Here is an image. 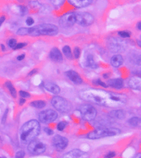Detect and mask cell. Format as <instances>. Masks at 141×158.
<instances>
[{
    "label": "cell",
    "mask_w": 141,
    "mask_h": 158,
    "mask_svg": "<svg viewBox=\"0 0 141 158\" xmlns=\"http://www.w3.org/2000/svg\"><path fill=\"white\" fill-rule=\"evenodd\" d=\"M41 131V126L38 121L30 120L26 122L19 131V139L22 143L29 144L30 142L35 140Z\"/></svg>",
    "instance_id": "1"
},
{
    "label": "cell",
    "mask_w": 141,
    "mask_h": 158,
    "mask_svg": "<svg viewBox=\"0 0 141 158\" xmlns=\"http://www.w3.org/2000/svg\"><path fill=\"white\" fill-rule=\"evenodd\" d=\"M80 95L85 100L90 102L92 103L98 104V105H104L110 98V94L102 92L100 90H84L80 93Z\"/></svg>",
    "instance_id": "2"
},
{
    "label": "cell",
    "mask_w": 141,
    "mask_h": 158,
    "mask_svg": "<svg viewBox=\"0 0 141 158\" xmlns=\"http://www.w3.org/2000/svg\"><path fill=\"white\" fill-rule=\"evenodd\" d=\"M120 129L116 128H99L91 131L87 135V138L90 139H97L104 137L114 136L120 134Z\"/></svg>",
    "instance_id": "3"
},
{
    "label": "cell",
    "mask_w": 141,
    "mask_h": 158,
    "mask_svg": "<svg viewBox=\"0 0 141 158\" xmlns=\"http://www.w3.org/2000/svg\"><path fill=\"white\" fill-rule=\"evenodd\" d=\"M80 112L84 119L86 121L93 120L96 116V109L90 104H84L80 106Z\"/></svg>",
    "instance_id": "4"
},
{
    "label": "cell",
    "mask_w": 141,
    "mask_h": 158,
    "mask_svg": "<svg viewBox=\"0 0 141 158\" xmlns=\"http://www.w3.org/2000/svg\"><path fill=\"white\" fill-rule=\"evenodd\" d=\"M52 104L60 113H67L70 109L68 102L61 97H55L52 99Z\"/></svg>",
    "instance_id": "5"
},
{
    "label": "cell",
    "mask_w": 141,
    "mask_h": 158,
    "mask_svg": "<svg viewBox=\"0 0 141 158\" xmlns=\"http://www.w3.org/2000/svg\"><path fill=\"white\" fill-rule=\"evenodd\" d=\"M76 23L82 26H88L94 22V17L92 15L87 12H80L75 13Z\"/></svg>",
    "instance_id": "6"
},
{
    "label": "cell",
    "mask_w": 141,
    "mask_h": 158,
    "mask_svg": "<svg viewBox=\"0 0 141 158\" xmlns=\"http://www.w3.org/2000/svg\"><path fill=\"white\" fill-rule=\"evenodd\" d=\"M40 35H54L58 33V28L52 24H41L36 26Z\"/></svg>",
    "instance_id": "7"
},
{
    "label": "cell",
    "mask_w": 141,
    "mask_h": 158,
    "mask_svg": "<svg viewBox=\"0 0 141 158\" xmlns=\"http://www.w3.org/2000/svg\"><path fill=\"white\" fill-rule=\"evenodd\" d=\"M39 120L43 123H49L53 122L58 118V113L54 110L48 109L42 111L39 113Z\"/></svg>",
    "instance_id": "8"
},
{
    "label": "cell",
    "mask_w": 141,
    "mask_h": 158,
    "mask_svg": "<svg viewBox=\"0 0 141 158\" xmlns=\"http://www.w3.org/2000/svg\"><path fill=\"white\" fill-rule=\"evenodd\" d=\"M28 151L32 155H41L46 151V145L42 142L33 140L28 145Z\"/></svg>",
    "instance_id": "9"
},
{
    "label": "cell",
    "mask_w": 141,
    "mask_h": 158,
    "mask_svg": "<svg viewBox=\"0 0 141 158\" xmlns=\"http://www.w3.org/2000/svg\"><path fill=\"white\" fill-rule=\"evenodd\" d=\"M52 145L58 151H64L67 148L68 145V140L67 138L61 135H55L52 138Z\"/></svg>",
    "instance_id": "10"
},
{
    "label": "cell",
    "mask_w": 141,
    "mask_h": 158,
    "mask_svg": "<svg viewBox=\"0 0 141 158\" xmlns=\"http://www.w3.org/2000/svg\"><path fill=\"white\" fill-rule=\"evenodd\" d=\"M76 23V16L75 13H68L61 17L60 25L63 27H71Z\"/></svg>",
    "instance_id": "11"
},
{
    "label": "cell",
    "mask_w": 141,
    "mask_h": 158,
    "mask_svg": "<svg viewBox=\"0 0 141 158\" xmlns=\"http://www.w3.org/2000/svg\"><path fill=\"white\" fill-rule=\"evenodd\" d=\"M63 158H89V155H88V153L82 152L81 150L75 149V150L68 152L67 154H65L63 156Z\"/></svg>",
    "instance_id": "12"
},
{
    "label": "cell",
    "mask_w": 141,
    "mask_h": 158,
    "mask_svg": "<svg viewBox=\"0 0 141 158\" xmlns=\"http://www.w3.org/2000/svg\"><path fill=\"white\" fill-rule=\"evenodd\" d=\"M65 74L67 75V77L71 81H73L74 84L76 85H80L82 84L83 82V80L82 78L80 77V75L78 74L77 72H75L74 70H68L67 71Z\"/></svg>",
    "instance_id": "13"
},
{
    "label": "cell",
    "mask_w": 141,
    "mask_h": 158,
    "mask_svg": "<svg viewBox=\"0 0 141 158\" xmlns=\"http://www.w3.org/2000/svg\"><path fill=\"white\" fill-rule=\"evenodd\" d=\"M49 57H50L52 60H53L55 62H61L63 60V55L57 48L52 49L50 54H49Z\"/></svg>",
    "instance_id": "14"
},
{
    "label": "cell",
    "mask_w": 141,
    "mask_h": 158,
    "mask_svg": "<svg viewBox=\"0 0 141 158\" xmlns=\"http://www.w3.org/2000/svg\"><path fill=\"white\" fill-rule=\"evenodd\" d=\"M44 87L49 92L55 94V95H57V94L60 92V88H59V86L57 85L56 84H54V83H52V82H45L44 83Z\"/></svg>",
    "instance_id": "15"
},
{
    "label": "cell",
    "mask_w": 141,
    "mask_h": 158,
    "mask_svg": "<svg viewBox=\"0 0 141 158\" xmlns=\"http://www.w3.org/2000/svg\"><path fill=\"white\" fill-rule=\"evenodd\" d=\"M68 3L76 8H84L90 5L92 3L91 0H69Z\"/></svg>",
    "instance_id": "16"
},
{
    "label": "cell",
    "mask_w": 141,
    "mask_h": 158,
    "mask_svg": "<svg viewBox=\"0 0 141 158\" xmlns=\"http://www.w3.org/2000/svg\"><path fill=\"white\" fill-rule=\"evenodd\" d=\"M107 84L109 86L115 89H121L123 86V81L122 79H112L109 80Z\"/></svg>",
    "instance_id": "17"
},
{
    "label": "cell",
    "mask_w": 141,
    "mask_h": 158,
    "mask_svg": "<svg viewBox=\"0 0 141 158\" xmlns=\"http://www.w3.org/2000/svg\"><path fill=\"white\" fill-rule=\"evenodd\" d=\"M129 86L136 90H140V78L139 77H132L129 80Z\"/></svg>",
    "instance_id": "18"
},
{
    "label": "cell",
    "mask_w": 141,
    "mask_h": 158,
    "mask_svg": "<svg viewBox=\"0 0 141 158\" xmlns=\"http://www.w3.org/2000/svg\"><path fill=\"white\" fill-rule=\"evenodd\" d=\"M122 63H123V58H122L121 55L119 54L114 55L111 59V64L115 68H118L119 66H121L122 64Z\"/></svg>",
    "instance_id": "19"
},
{
    "label": "cell",
    "mask_w": 141,
    "mask_h": 158,
    "mask_svg": "<svg viewBox=\"0 0 141 158\" xmlns=\"http://www.w3.org/2000/svg\"><path fill=\"white\" fill-rule=\"evenodd\" d=\"M85 64L88 67H90V68L95 69L97 68L98 67V64H96V60L94 59V57L92 55L89 54L86 57V59H85Z\"/></svg>",
    "instance_id": "20"
},
{
    "label": "cell",
    "mask_w": 141,
    "mask_h": 158,
    "mask_svg": "<svg viewBox=\"0 0 141 158\" xmlns=\"http://www.w3.org/2000/svg\"><path fill=\"white\" fill-rule=\"evenodd\" d=\"M5 85H6V87L8 88L10 93L11 94V96L15 98L16 95H17V91H16L15 88L14 87V85H12V83H11V82H6V83H5Z\"/></svg>",
    "instance_id": "21"
},
{
    "label": "cell",
    "mask_w": 141,
    "mask_h": 158,
    "mask_svg": "<svg viewBox=\"0 0 141 158\" xmlns=\"http://www.w3.org/2000/svg\"><path fill=\"white\" fill-rule=\"evenodd\" d=\"M31 106L36 107V108H43L46 106V102L44 101L38 100V101H34L31 102Z\"/></svg>",
    "instance_id": "22"
},
{
    "label": "cell",
    "mask_w": 141,
    "mask_h": 158,
    "mask_svg": "<svg viewBox=\"0 0 141 158\" xmlns=\"http://www.w3.org/2000/svg\"><path fill=\"white\" fill-rule=\"evenodd\" d=\"M110 114H111V116H112L113 118H116L122 119V118H124V113H122V111H119V110H114Z\"/></svg>",
    "instance_id": "23"
},
{
    "label": "cell",
    "mask_w": 141,
    "mask_h": 158,
    "mask_svg": "<svg viewBox=\"0 0 141 158\" xmlns=\"http://www.w3.org/2000/svg\"><path fill=\"white\" fill-rule=\"evenodd\" d=\"M63 52L64 54L65 55V57H67L68 58H72V51H71V48L68 47V46H65L63 48Z\"/></svg>",
    "instance_id": "24"
},
{
    "label": "cell",
    "mask_w": 141,
    "mask_h": 158,
    "mask_svg": "<svg viewBox=\"0 0 141 158\" xmlns=\"http://www.w3.org/2000/svg\"><path fill=\"white\" fill-rule=\"evenodd\" d=\"M140 122V119L138 117H134V118H132L128 120V123L130 124L131 126H137Z\"/></svg>",
    "instance_id": "25"
},
{
    "label": "cell",
    "mask_w": 141,
    "mask_h": 158,
    "mask_svg": "<svg viewBox=\"0 0 141 158\" xmlns=\"http://www.w3.org/2000/svg\"><path fill=\"white\" fill-rule=\"evenodd\" d=\"M18 35H29V28H20L17 31Z\"/></svg>",
    "instance_id": "26"
},
{
    "label": "cell",
    "mask_w": 141,
    "mask_h": 158,
    "mask_svg": "<svg viewBox=\"0 0 141 158\" xmlns=\"http://www.w3.org/2000/svg\"><path fill=\"white\" fill-rule=\"evenodd\" d=\"M8 45H9V47L10 48H14L15 49V48L16 47V45H17V42H16L15 39H10V40H9V42H8Z\"/></svg>",
    "instance_id": "27"
},
{
    "label": "cell",
    "mask_w": 141,
    "mask_h": 158,
    "mask_svg": "<svg viewBox=\"0 0 141 158\" xmlns=\"http://www.w3.org/2000/svg\"><path fill=\"white\" fill-rule=\"evenodd\" d=\"M19 96H20V97L21 98H29L30 97H31V95H30L28 92H26V91H24V90H20L19 92Z\"/></svg>",
    "instance_id": "28"
},
{
    "label": "cell",
    "mask_w": 141,
    "mask_h": 158,
    "mask_svg": "<svg viewBox=\"0 0 141 158\" xmlns=\"http://www.w3.org/2000/svg\"><path fill=\"white\" fill-rule=\"evenodd\" d=\"M118 35L120 36H122V37H124V38H128L130 36V33L128 32V31H119Z\"/></svg>",
    "instance_id": "29"
},
{
    "label": "cell",
    "mask_w": 141,
    "mask_h": 158,
    "mask_svg": "<svg viewBox=\"0 0 141 158\" xmlns=\"http://www.w3.org/2000/svg\"><path fill=\"white\" fill-rule=\"evenodd\" d=\"M65 127H66V123H64V122H60L57 126V128L59 131H63Z\"/></svg>",
    "instance_id": "30"
},
{
    "label": "cell",
    "mask_w": 141,
    "mask_h": 158,
    "mask_svg": "<svg viewBox=\"0 0 141 158\" xmlns=\"http://www.w3.org/2000/svg\"><path fill=\"white\" fill-rule=\"evenodd\" d=\"M94 83L96 85H102V87H107V85L106 83H104L102 81H100V80H96V81H94Z\"/></svg>",
    "instance_id": "31"
},
{
    "label": "cell",
    "mask_w": 141,
    "mask_h": 158,
    "mask_svg": "<svg viewBox=\"0 0 141 158\" xmlns=\"http://www.w3.org/2000/svg\"><path fill=\"white\" fill-rule=\"evenodd\" d=\"M74 58H79L80 55V49L79 48H75L74 50Z\"/></svg>",
    "instance_id": "32"
},
{
    "label": "cell",
    "mask_w": 141,
    "mask_h": 158,
    "mask_svg": "<svg viewBox=\"0 0 141 158\" xmlns=\"http://www.w3.org/2000/svg\"><path fill=\"white\" fill-rule=\"evenodd\" d=\"M25 157V152L23 151H19L16 153L15 158H24Z\"/></svg>",
    "instance_id": "33"
},
{
    "label": "cell",
    "mask_w": 141,
    "mask_h": 158,
    "mask_svg": "<svg viewBox=\"0 0 141 158\" xmlns=\"http://www.w3.org/2000/svg\"><path fill=\"white\" fill-rule=\"evenodd\" d=\"M116 156L115 152H109L106 155L104 156V158H113Z\"/></svg>",
    "instance_id": "34"
},
{
    "label": "cell",
    "mask_w": 141,
    "mask_h": 158,
    "mask_svg": "<svg viewBox=\"0 0 141 158\" xmlns=\"http://www.w3.org/2000/svg\"><path fill=\"white\" fill-rule=\"evenodd\" d=\"M25 46H26V42H20V43H17V45H16V47L15 48V50H17V49L22 48L23 47H25Z\"/></svg>",
    "instance_id": "35"
},
{
    "label": "cell",
    "mask_w": 141,
    "mask_h": 158,
    "mask_svg": "<svg viewBox=\"0 0 141 158\" xmlns=\"http://www.w3.org/2000/svg\"><path fill=\"white\" fill-rule=\"evenodd\" d=\"M33 23H34V19H32L31 17H28L26 19V24L28 26H31V25H33Z\"/></svg>",
    "instance_id": "36"
},
{
    "label": "cell",
    "mask_w": 141,
    "mask_h": 158,
    "mask_svg": "<svg viewBox=\"0 0 141 158\" xmlns=\"http://www.w3.org/2000/svg\"><path fill=\"white\" fill-rule=\"evenodd\" d=\"M45 131H46V133L48 134V135H52V134L53 133L51 129H48V128H45Z\"/></svg>",
    "instance_id": "37"
},
{
    "label": "cell",
    "mask_w": 141,
    "mask_h": 158,
    "mask_svg": "<svg viewBox=\"0 0 141 158\" xmlns=\"http://www.w3.org/2000/svg\"><path fill=\"white\" fill-rule=\"evenodd\" d=\"M25 57H26V55L21 54V55H19V57H17V59H18V60H22V59L25 58Z\"/></svg>",
    "instance_id": "38"
},
{
    "label": "cell",
    "mask_w": 141,
    "mask_h": 158,
    "mask_svg": "<svg viewBox=\"0 0 141 158\" xmlns=\"http://www.w3.org/2000/svg\"><path fill=\"white\" fill-rule=\"evenodd\" d=\"M4 19H5V17L4 16H2L1 18H0V26H1V25L3 24V22L4 21Z\"/></svg>",
    "instance_id": "39"
},
{
    "label": "cell",
    "mask_w": 141,
    "mask_h": 158,
    "mask_svg": "<svg viewBox=\"0 0 141 158\" xmlns=\"http://www.w3.org/2000/svg\"><path fill=\"white\" fill-rule=\"evenodd\" d=\"M25 102H26V100H25L24 98H21V99L19 100V104H20V105H23Z\"/></svg>",
    "instance_id": "40"
},
{
    "label": "cell",
    "mask_w": 141,
    "mask_h": 158,
    "mask_svg": "<svg viewBox=\"0 0 141 158\" xmlns=\"http://www.w3.org/2000/svg\"><path fill=\"white\" fill-rule=\"evenodd\" d=\"M137 28H138V30H139V31H140V29H141V23L140 22H139L138 24H137Z\"/></svg>",
    "instance_id": "41"
},
{
    "label": "cell",
    "mask_w": 141,
    "mask_h": 158,
    "mask_svg": "<svg viewBox=\"0 0 141 158\" xmlns=\"http://www.w3.org/2000/svg\"><path fill=\"white\" fill-rule=\"evenodd\" d=\"M134 158H141V154H140V153H138V154L135 156Z\"/></svg>",
    "instance_id": "42"
},
{
    "label": "cell",
    "mask_w": 141,
    "mask_h": 158,
    "mask_svg": "<svg viewBox=\"0 0 141 158\" xmlns=\"http://www.w3.org/2000/svg\"><path fill=\"white\" fill-rule=\"evenodd\" d=\"M36 71H37V70H36V69H34V70L32 71V72H31V73H30L29 75H32V74H35Z\"/></svg>",
    "instance_id": "43"
},
{
    "label": "cell",
    "mask_w": 141,
    "mask_h": 158,
    "mask_svg": "<svg viewBox=\"0 0 141 158\" xmlns=\"http://www.w3.org/2000/svg\"><path fill=\"white\" fill-rule=\"evenodd\" d=\"M2 48H3V51H4V50H5V48H4V47H3V45H2Z\"/></svg>",
    "instance_id": "44"
},
{
    "label": "cell",
    "mask_w": 141,
    "mask_h": 158,
    "mask_svg": "<svg viewBox=\"0 0 141 158\" xmlns=\"http://www.w3.org/2000/svg\"><path fill=\"white\" fill-rule=\"evenodd\" d=\"M0 158H6V157H5V156H4V157H3H3H0Z\"/></svg>",
    "instance_id": "45"
}]
</instances>
